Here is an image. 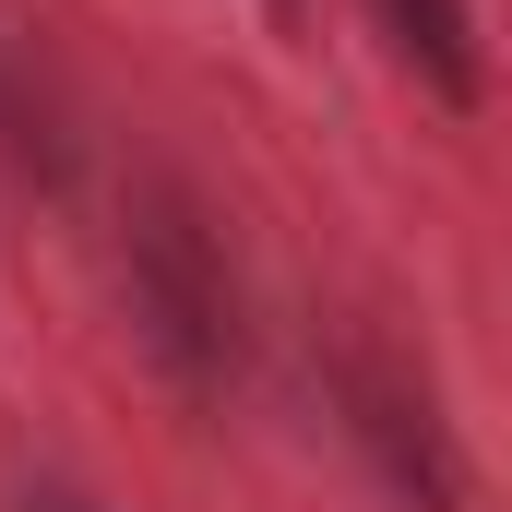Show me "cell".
<instances>
[{
    "mask_svg": "<svg viewBox=\"0 0 512 512\" xmlns=\"http://www.w3.org/2000/svg\"><path fill=\"white\" fill-rule=\"evenodd\" d=\"M334 405H346V441L370 453V477H382L405 512H465V453H453L441 405L417 382H393L370 358H334Z\"/></svg>",
    "mask_w": 512,
    "mask_h": 512,
    "instance_id": "cell-2",
    "label": "cell"
},
{
    "mask_svg": "<svg viewBox=\"0 0 512 512\" xmlns=\"http://www.w3.org/2000/svg\"><path fill=\"white\" fill-rule=\"evenodd\" d=\"M370 24L393 36V60H405L453 120H477V108H489V36H477V12H465V0H370Z\"/></svg>",
    "mask_w": 512,
    "mask_h": 512,
    "instance_id": "cell-3",
    "label": "cell"
},
{
    "mask_svg": "<svg viewBox=\"0 0 512 512\" xmlns=\"http://www.w3.org/2000/svg\"><path fill=\"white\" fill-rule=\"evenodd\" d=\"M24 512H84V501H60V489H36V501H24Z\"/></svg>",
    "mask_w": 512,
    "mask_h": 512,
    "instance_id": "cell-4",
    "label": "cell"
},
{
    "mask_svg": "<svg viewBox=\"0 0 512 512\" xmlns=\"http://www.w3.org/2000/svg\"><path fill=\"white\" fill-rule=\"evenodd\" d=\"M274 12H286V24H298V0H274Z\"/></svg>",
    "mask_w": 512,
    "mask_h": 512,
    "instance_id": "cell-5",
    "label": "cell"
},
{
    "mask_svg": "<svg viewBox=\"0 0 512 512\" xmlns=\"http://www.w3.org/2000/svg\"><path fill=\"white\" fill-rule=\"evenodd\" d=\"M131 310H143V346L191 393H215L239 370V298L203 251L191 203H167V191H143V215H131Z\"/></svg>",
    "mask_w": 512,
    "mask_h": 512,
    "instance_id": "cell-1",
    "label": "cell"
}]
</instances>
